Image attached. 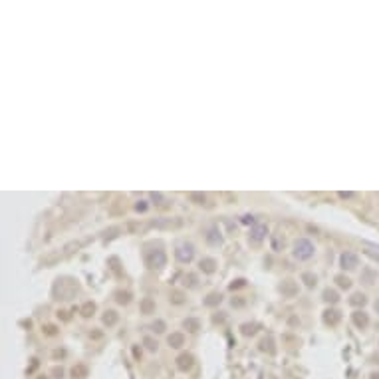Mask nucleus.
Returning <instances> with one entry per match:
<instances>
[{"label":"nucleus","mask_w":379,"mask_h":379,"mask_svg":"<svg viewBox=\"0 0 379 379\" xmlns=\"http://www.w3.org/2000/svg\"><path fill=\"white\" fill-rule=\"evenodd\" d=\"M256 328H258L256 324H244V326H242V333H244V335H252V333L256 332Z\"/></svg>","instance_id":"obj_23"},{"label":"nucleus","mask_w":379,"mask_h":379,"mask_svg":"<svg viewBox=\"0 0 379 379\" xmlns=\"http://www.w3.org/2000/svg\"><path fill=\"white\" fill-rule=\"evenodd\" d=\"M117 320H119V316H117V312H113V310H108V312L103 314V324H105V326H115Z\"/></svg>","instance_id":"obj_12"},{"label":"nucleus","mask_w":379,"mask_h":379,"mask_svg":"<svg viewBox=\"0 0 379 379\" xmlns=\"http://www.w3.org/2000/svg\"><path fill=\"white\" fill-rule=\"evenodd\" d=\"M242 286H246V280H244V278H238V280H235L233 284H230V290H235V288H242Z\"/></svg>","instance_id":"obj_28"},{"label":"nucleus","mask_w":379,"mask_h":379,"mask_svg":"<svg viewBox=\"0 0 379 379\" xmlns=\"http://www.w3.org/2000/svg\"><path fill=\"white\" fill-rule=\"evenodd\" d=\"M221 300H222V296H221V294H219V292H213V294H208V296H206V300H205V306L213 308V306L221 304Z\"/></svg>","instance_id":"obj_14"},{"label":"nucleus","mask_w":379,"mask_h":379,"mask_svg":"<svg viewBox=\"0 0 379 379\" xmlns=\"http://www.w3.org/2000/svg\"><path fill=\"white\" fill-rule=\"evenodd\" d=\"M161 199H163V197H161L159 193H153V201H161Z\"/></svg>","instance_id":"obj_34"},{"label":"nucleus","mask_w":379,"mask_h":379,"mask_svg":"<svg viewBox=\"0 0 379 379\" xmlns=\"http://www.w3.org/2000/svg\"><path fill=\"white\" fill-rule=\"evenodd\" d=\"M135 210H137V213H145V210H147V201H139L135 205Z\"/></svg>","instance_id":"obj_29"},{"label":"nucleus","mask_w":379,"mask_h":379,"mask_svg":"<svg viewBox=\"0 0 379 379\" xmlns=\"http://www.w3.org/2000/svg\"><path fill=\"white\" fill-rule=\"evenodd\" d=\"M177 362H179V369H183V371H185V369H189V367H191V363H193V357L189 355V353H183V355L179 357Z\"/></svg>","instance_id":"obj_15"},{"label":"nucleus","mask_w":379,"mask_h":379,"mask_svg":"<svg viewBox=\"0 0 379 379\" xmlns=\"http://www.w3.org/2000/svg\"><path fill=\"white\" fill-rule=\"evenodd\" d=\"M375 310H377V312H379V300H377V302H375Z\"/></svg>","instance_id":"obj_35"},{"label":"nucleus","mask_w":379,"mask_h":379,"mask_svg":"<svg viewBox=\"0 0 379 379\" xmlns=\"http://www.w3.org/2000/svg\"><path fill=\"white\" fill-rule=\"evenodd\" d=\"M242 224H254V219H252L250 215H246V217H242Z\"/></svg>","instance_id":"obj_32"},{"label":"nucleus","mask_w":379,"mask_h":379,"mask_svg":"<svg viewBox=\"0 0 379 379\" xmlns=\"http://www.w3.org/2000/svg\"><path fill=\"white\" fill-rule=\"evenodd\" d=\"M266 235H268L266 224H254V226H252V230H250V240L258 244V242H262L266 238Z\"/></svg>","instance_id":"obj_6"},{"label":"nucleus","mask_w":379,"mask_h":379,"mask_svg":"<svg viewBox=\"0 0 379 379\" xmlns=\"http://www.w3.org/2000/svg\"><path fill=\"white\" fill-rule=\"evenodd\" d=\"M294 256L298 260H310L314 256V244L308 238H298L296 244H294Z\"/></svg>","instance_id":"obj_1"},{"label":"nucleus","mask_w":379,"mask_h":379,"mask_svg":"<svg viewBox=\"0 0 379 379\" xmlns=\"http://www.w3.org/2000/svg\"><path fill=\"white\" fill-rule=\"evenodd\" d=\"M351 320H353V324L357 326V328H367V324H369V316L365 314V312H362V310H357V312H353V316H351Z\"/></svg>","instance_id":"obj_8"},{"label":"nucleus","mask_w":379,"mask_h":379,"mask_svg":"<svg viewBox=\"0 0 379 379\" xmlns=\"http://www.w3.org/2000/svg\"><path fill=\"white\" fill-rule=\"evenodd\" d=\"M153 330H155L157 333H161V332H165V322H161V320H157V322L153 324Z\"/></svg>","instance_id":"obj_30"},{"label":"nucleus","mask_w":379,"mask_h":379,"mask_svg":"<svg viewBox=\"0 0 379 379\" xmlns=\"http://www.w3.org/2000/svg\"><path fill=\"white\" fill-rule=\"evenodd\" d=\"M324 300L326 302H330V304H335V302H338L340 300V296H338V292H335V290H324Z\"/></svg>","instance_id":"obj_17"},{"label":"nucleus","mask_w":379,"mask_h":379,"mask_svg":"<svg viewBox=\"0 0 379 379\" xmlns=\"http://www.w3.org/2000/svg\"><path fill=\"white\" fill-rule=\"evenodd\" d=\"M280 292L284 294V296H294V294L298 292V286H296V282L286 280V282H282V286H280Z\"/></svg>","instance_id":"obj_10"},{"label":"nucleus","mask_w":379,"mask_h":379,"mask_svg":"<svg viewBox=\"0 0 379 379\" xmlns=\"http://www.w3.org/2000/svg\"><path fill=\"white\" fill-rule=\"evenodd\" d=\"M145 346H147V347H149L151 351H153V349H157V342H153L151 338H145Z\"/></svg>","instance_id":"obj_31"},{"label":"nucleus","mask_w":379,"mask_h":379,"mask_svg":"<svg viewBox=\"0 0 379 379\" xmlns=\"http://www.w3.org/2000/svg\"><path fill=\"white\" fill-rule=\"evenodd\" d=\"M375 276H377L375 272H371V270H365V272H363V282H365V284H373Z\"/></svg>","instance_id":"obj_24"},{"label":"nucleus","mask_w":379,"mask_h":379,"mask_svg":"<svg viewBox=\"0 0 379 379\" xmlns=\"http://www.w3.org/2000/svg\"><path fill=\"white\" fill-rule=\"evenodd\" d=\"M191 201H197L199 205H203V203L206 201V197H205L203 193H191Z\"/></svg>","instance_id":"obj_27"},{"label":"nucleus","mask_w":379,"mask_h":379,"mask_svg":"<svg viewBox=\"0 0 379 379\" xmlns=\"http://www.w3.org/2000/svg\"><path fill=\"white\" fill-rule=\"evenodd\" d=\"M205 238H206V242H208L210 246H221V244H222V237H221V233H219V228H215V226H210V228L206 230Z\"/></svg>","instance_id":"obj_7"},{"label":"nucleus","mask_w":379,"mask_h":379,"mask_svg":"<svg viewBox=\"0 0 379 379\" xmlns=\"http://www.w3.org/2000/svg\"><path fill=\"white\" fill-rule=\"evenodd\" d=\"M365 302H367L365 294H360V292H357V294H353V296L349 298V304H351V306H363Z\"/></svg>","instance_id":"obj_16"},{"label":"nucleus","mask_w":379,"mask_h":379,"mask_svg":"<svg viewBox=\"0 0 379 379\" xmlns=\"http://www.w3.org/2000/svg\"><path fill=\"white\" fill-rule=\"evenodd\" d=\"M175 256H177V260H179L181 264H189V262L195 258V246H193L191 242H183V244H179L177 250H175Z\"/></svg>","instance_id":"obj_4"},{"label":"nucleus","mask_w":379,"mask_h":379,"mask_svg":"<svg viewBox=\"0 0 379 379\" xmlns=\"http://www.w3.org/2000/svg\"><path fill=\"white\" fill-rule=\"evenodd\" d=\"M340 318H342V314L338 312V310H326L324 312V322L328 324V326H335L340 322Z\"/></svg>","instance_id":"obj_9"},{"label":"nucleus","mask_w":379,"mask_h":379,"mask_svg":"<svg viewBox=\"0 0 379 379\" xmlns=\"http://www.w3.org/2000/svg\"><path fill=\"white\" fill-rule=\"evenodd\" d=\"M66 284H68V278L56 282V286H54V296L58 300H70V298H74L76 294H78V284H74L70 288H66Z\"/></svg>","instance_id":"obj_2"},{"label":"nucleus","mask_w":379,"mask_h":379,"mask_svg":"<svg viewBox=\"0 0 379 379\" xmlns=\"http://www.w3.org/2000/svg\"><path fill=\"white\" fill-rule=\"evenodd\" d=\"M340 197H342V199H351L353 193H340Z\"/></svg>","instance_id":"obj_33"},{"label":"nucleus","mask_w":379,"mask_h":379,"mask_svg":"<svg viewBox=\"0 0 379 379\" xmlns=\"http://www.w3.org/2000/svg\"><path fill=\"white\" fill-rule=\"evenodd\" d=\"M335 282H338V286H340V288H346V290L351 286V280H349L347 276H342V274L335 276Z\"/></svg>","instance_id":"obj_20"},{"label":"nucleus","mask_w":379,"mask_h":379,"mask_svg":"<svg viewBox=\"0 0 379 379\" xmlns=\"http://www.w3.org/2000/svg\"><path fill=\"white\" fill-rule=\"evenodd\" d=\"M145 262L149 268H163L167 264V254L161 248H153L145 252Z\"/></svg>","instance_id":"obj_3"},{"label":"nucleus","mask_w":379,"mask_h":379,"mask_svg":"<svg viewBox=\"0 0 379 379\" xmlns=\"http://www.w3.org/2000/svg\"><path fill=\"white\" fill-rule=\"evenodd\" d=\"M95 312V304L94 302H86L81 306V316H86V318H90V316H94Z\"/></svg>","instance_id":"obj_18"},{"label":"nucleus","mask_w":379,"mask_h":379,"mask_svg":"<svg viewBox=\"0 0 379 379\" xmlns=\"http://www.w3.org/2000/svg\"><path fill=\"white\" fill-rule=\"evenodd\" d=\"M365 244L369 246V250H365V254L371 256V258H375V260L379 262V246H373V244H369V242H365Z\"/></svg>","instance_id":"obj_21"},{"label":"nucleus","mask_w":379,"mask_h":379,"mask_svg":"<svg viewBox=\"0 0 379 379\" xmlns=\"http://www.w3.org/2000/svg\"><path fill=\"white\" fill-rule=\"evenodd\" d=\"M185 328H187L189 332H195V330L199 328V322H197V320H187V322H185Z\"/></svg>","instance_id":"obj_26"},{"label":"nucleus","mask_w":379,"mask_h":379,"mask_svg":"<svg viewBox=\"0 0 379 379\" xmlns=\"http://www.w3.org/2000/svg\"><path fill=\"white\" fill-rule=\"evenodd\" d=\"M302 280L306 282V286H308V288H312V286H316V276H312V274H308V272H306V274H302Z\"/></svg>","instance_id":"obj_25"},{"label":"nucleus","mask_w":379,"mask_h":379,"mask_svg":"<svg viewBox=\"0 0 379 379\" xmlns=\"http://www.w3.org/2000/svg\"><path fill=\"white\" fill-rule=\"evenodd\" d=\"M167 342H169V346H171V347H181V346L185 344V335H183V333H179V332H177V333H171V335H169V340H167Z\"/></svg>","instance_id":"obj_13"},{"label":"nucleus","mask_w":379,"mask_h":379,"mask_svg":"<svg viewBox=\"0 0 379 379\" xmlns=\"http://www.w3.org/2000/svg\"><path fill=\"white\" fill-rule=\"evenodd\" d=\"M201 270L206 272V274H213L217 270V260L215 258H203L201 260Z\"/></svg>","instance_id":"obj_11"},{"label":"nucleus","mask_w":379,"mask_h":379,"mask_svg":"<svg viewBox=\"0 0 379 379\" xmlns=\"http://www.w3.org/2000/svg\"><path fill=\"white\" fill-rule=\"evenodd\" d=\"M115 296H117V302H119V304H127L129 298H131V294H129V292H117Z\"/></svg>","instance_id":"obj_22"},{"label":"nucleus","mask_w":379,"mask_h":379,"mask_svg":"<svg viewBox=\"0 0 379 379\" xmlns=\"http://www.w3.org/2000/svg\"><path fill=\"white\" fill-rule=\"evenodd\" d=\"M357 262H360V258H357L355 252H344V254L340 256V264L344 270H351L357 266Z\"/></svg>","instance_id":"obj_5"},{"label":"nucleus","mask_w":379,"mask_h":379,"mask_svg":"<svg viewBox=\"0 0 379 379\" xmlns=\"http://www.w3.org/2000/svg\"><path fill=\"white\" fill-rule=\"evenodd\" d=\"M141 310H143V314H151V312L155 310V302L149 300V298L143 300V302H141Z\"/></svg>","instance_id":"obj_19"}]
</instances>
